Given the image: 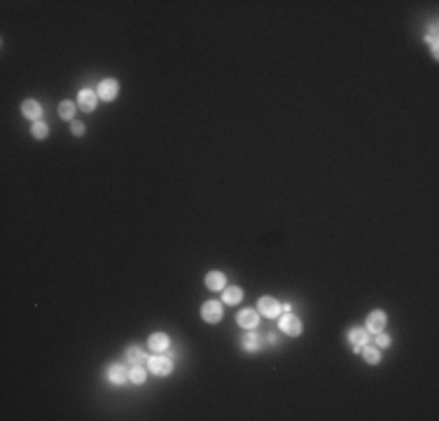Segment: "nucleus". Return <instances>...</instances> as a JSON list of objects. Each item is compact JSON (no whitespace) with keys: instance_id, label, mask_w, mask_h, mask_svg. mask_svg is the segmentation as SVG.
<instances>
[{"instance_id":"obj_8","label":"nucleus","mask_w":439,"mask_h":421,"mask_svg":"<svg viewBox=\"0 0 439 421\" xmlns=\"http://www.w3.org/2000/svg\"><path fill=\"white\" fill-rule=\"evenodd\" d=\"M259 314L266 316V318H276V316L280 314V305L276 302L274 297H262L259 299V305H257Z\"/></svg>"},{"instance_id":"obj_11","label":"nucleus","mask_w":439,"mask_h":421,"mask_svg":"<svg viewBox=\"0 0 439 421\" xmlns=\"http://www.w3.org/2000/svg\"><path fill=\"white\" fill-rule=\"evenodd\" d=\"M21 112H23V117H28V120H33V122H38L40 117H42V108H40V103H38V101H33V99L23 101Z\"/></svg>"},{"instance_id":"obj_15","label":"nucleus","mask_w":439,"mask_h":421,"mask_svg":"<svg viewBox=\"0 0 439 421\" xmlns=\"http://www.w3.org/2000/svg\"><path fill=\"white\" fill-rule=\"evenodd\" d=\"M124 358H127L129 365H138L140 360H148V358H145V354H143V349H140V346H129L127 354H124Z\"/></svg>"},{"instance_id":"obj_18","label":"nucleus","mask_w":439,"mask_h":421,"mask_svg":"<svg viewBox=\"0 0 439 421\" xmlns=\"http://www.w3.org/2000/svg\"><path fill=\"white\" fill-rule=\"evenodd\" d=\"M257 346H259V337H257V333L250 330V333L243 337V349L246 351H257Z\"/></svg>"},{"instance_id":"obj_23","label":"nucleus","mask_w":439,"mask_h":421,"mask_svg":"<svg viewBox=\"0 0 439 421\" xmlns=\"http://www.w3.org/2000/svg\"><path fill=\"white\" fill-rule=\"evenodd\" d=\"M269 342H271V344H278V337H276V335L271 333V335H269Z\"/></svg>"},{"instance_id":"obj_7","label":"nucleus","mask_w":439,"mask_h":421,"mask_svg":"<svg viewBox=\"0 0 439 421\" xmlns=\"http://www.w3.org/2000/svg\"><path fill=\"white\" fill-rule=\"evenodd\" d=\"M77 103H80V108H82L84 112H91L93 108H96V103H99V94H96L93 89H82Z\"/></svg>"},{"instance_id":"obj_3","label":"nucleus","mask_w":439,"mask_h":421,"mask_svg":"<svg viewBox=\"0 0 439 421\" xmlns=\"http://www.w3.org/2000/svg\"><path fill=\"white\" fill-rule=\"evenodd\" d=\"M346 337H348V342L353 344V351H357V354H360V349H362L364 344L369 342V335H367V330H364V328H351Z\"/></svg>"},{"instance_id":"obj_10","label":"nucleus","mask_w":439,"mask_h":421,"mask_svg":"<svg viewBox=\"0 0 439 421\" xmlns=\"http://www.w3.org/2000/svg\"><path fill=\"white\" fill-rule=\"evenodd\" d=\"M236 321L241 328H246V330H253V328H257L259 318H257V311L255 309H241L236 316Z\"/></svg>"},{"instance_id":"obj_21","label":"nucleus","mask_w":439,"mask_h":421,"mask_svg":"<svg viewBox=\"0 0 439 421\" xmlns=\"http://www.w3.org/2000/svg\"><path fill=\"white\" fill-rule=\"evenodd\" d=\"M376 346H381V349H388L390 346V337L383 333H376Z\"/></svg>"},{"instance_id":"obj_16","label":"nucleus","mask_w":439,"mask_h":421,"mask_svg":"<svg viewBox=\"0 0 439 421\" xmlns=\"http://www.w3.org/2000/svg\"><path fill=\"white\" fill-rule=\"evenodd\" d=\"M360 351H362L364 360H367L369 365H376V363L381 360V354H379V349H376V346H367V344H364V346H362Z\"/></svg>"},{"instance_id":"obj_4","label":"nucleus","mask_w":439,"mask_h":421,"mask_svg":"<svg viewBox=\"0 0 439 421\" xmlns=\"http://www.w3.org/2000/svg\"><path fill=\"white\" fill-rule=\"evenodd\" d=\"M105 377L110 379L112 384H127V379H129V372H127V367L121 365V363H112V365L105 370Z\"/></svg>"},{"instance_id":"obj_19","label":"nucleus","mask_w":439,"mask_h":421,"mask_svg":"<svg viewBox=\"0 0 439 421\" xmlns=\"http://www.w3.org/2000/svg\"><path fill=\"white\" fill-rule=\"evenodd\" d=\"M59 115L63 117V120H68V122H72V117H75V105H72L70 101H63V103L59 105Z\"/></svg>"},{"instance_id":"obj_9","label":"nucleus","mask_w":439,"mask_h":421,"mask_svg":"<svg viewBox=\"0 0 439 421\" xmlns=\"http://www.w3.org/2000/svg\"><path fill=\"white\" fill-rule=\"evenodd\" d=\"M201 316L206 323H217L220 318H222V307H220V302H206L201 309Z\"/></svg>"},{"instance_id":"obj_1","label":"nucleus","mask_w":439,"mask_h":421,"mask_svg":"<svg viewBox=\"0 0 439 421\" xmlns=\"http://www.w3.org/2000/svg\"><path fill=\"white\" fill-rule=\"evenodd\" d=\"M148 367L152 375H159V377H166L173 370V360L168 356H154V358H148Z\"/></svg>"},{"instance_id":"obj_17","label":"nucleus","mask_w":439,"mask_h":421,"mask_svg":"<svg viewBox=\"0 0 439 421\" xmlns=\"http://www.w3.org/2000/svg\"><path fill=\"white\" fill-rule=\"evenodd\" d=\"M129 379H131L133 384H145V379H148V372L140 367V363L138 365H131V370H129Z\"/></svg>"},{"instance_id":"obj_13","label":"nucleus","mask_w":439,"mask_h":421,"mask_svg":"<svg viewBox=\"0 0 439 421\" xmlns=\"http://www.w3.org/2000/svg\"><path fill=\"white\" fill-rule=\"evenodd\" d=\"M206 286H208L210 290H225V288H227V278H225V274H220V272H210L208 276H206Z\"/></svg>"},{"instance_id":"obj_12","label":"nucleus","mask_w":439,"mask_h":421,"mask_svg":"<svg viewBox=\"0 0 439 421\" xmlns=\"http://www.w3.org/2000/svg\"><path fill=\"white\" fill-rule=\"evenodd\" d=\"M168 344H170V339H168V335H164V333H154L152 337H150V349L159 351V354L168 349Z\"/></svg>"},{"instance_id":"obj_14","label":"nucleus","mask_w":439,"mask_h":421,"mask_svg":"<svg viewBox=\"0 0 439 421\" xmlns=\"http://www.w3.org/2000/svg\"><path fill=\"white\" fill-rule=\"evenodd\" d=\"M222 299H225V305H238V302L243 299V290L238 288V286L225 288L222 290Z\"/></svg>"},{"instance_id":"obj_5","label":"nucleus","mask_w":439,"mask_h":421,"mask_svg":"<svg viewBox=\"0 0 439 421\" xmlns=\"http://www.w3.org/2000/svg\"><path fill=\"white\" fill-rule=\"evenodd\" d=\"M117 91H119V84H117V80H112V78L103 80V82L99 84V99H103V101H115Z\"/></svg>"},{"instance_id":"obj_6","label":"nucleus","mask_w":439,"mask_h":421,"mask_svg":"<svg viewBox=\"0 0 439 421\" xmlns=\"http://www.w3.org/2000/svg\"><path fill=\"white\" fill-rule=\"evenodd\" d=\"M383 328H385V314L383 311H372V314L367 316V333H383Z\"/></svg>"},{"instance_id":"obj_2","label":"nucleus","mask_w":439,"mask_h":421,"mask_svg":"<svg viewBox=\"0 0 439 421\" xmlns=\"http://www.w3.org/2000/svg\"><path fill=\"white\" fill-rule=\"evenodd\" d=\"M278 325H280V330H283V333H285V335H292V337L302 333V321H299V318H297L292 311H285V314L280 316V323H278Z\"/></svg>"},{"instance_id":"obj_20","label":"nucleus","mask_w":439,"mask_h":421,"mask_svg":"<svg viewBox=\"0 0 439 421\" xmlns=\"http://www.w3.org/2000/svg\"><path fill=\"white\" fill-rule=\"evenodd\" d=\"M31 131H33V136H35V138H44V136H47V131H50V129H47V124H44L42 120H38V122H33V129H31Z\"/></svg>"},{"instance_id":"obj_22","label":"nucleus","mask_w":439,"mask_h":421,"mask_svg":"<svg viewBox=\"0 0 439 421\" xmlns=\"http://www.w3.org/2000/svg\"><path fill=\"white\" fill-rule=\"evenodd\" d=\"M70 127H72V133H75V136H82L84 133V124L82 122H70Z\"/></svg>"}]
</instances>
